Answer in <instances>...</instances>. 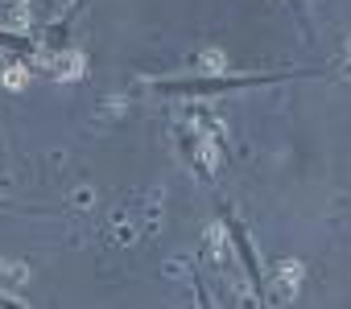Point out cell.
I'll return each instance as SVG.
<instances>
[{
  "label": "cell",
  "mask_w": 351,
  "mask_h": 309,
  "mask_svg": "<svg viewBox=\"0 0 351 309\" xmlns=\"http://www.w3.org/2000/svg\"><path fill=\"white\" fill-rule=\"evenodd\" d=\"M289 75H236V79H165L157 91L165 95H215V91H236V87H269Z\"/></svg>",
  "instance_id": "obj_1"
},
{
  "label": "cell",
  "mask_w": 351,
  "mask_h": 309,
  "mask_svg": "<svg viewBox=\"0 0 351 309\" xmlns=\"http://www.w3.org/2000/svg\"><path fill=\"white\" fill-rule=\"evenodd\" d=\"M223 223H228V231H232V239H236V247H240V260H244L248 280H252V288H256V301H265V276H261V264H256V252H252V243H248L244 227H240L232 215H223Z\"/></svg>",
  "instance_id": "obj_2"
},
{
  "label": "cell",
  "mask_w": 351,
  "mask_h": 309,
  "mask_svg": "<svg viewBox=\"0 0 351 309\" xmlns=\"http://www.w3.org/2000/svg\"><path fill=\"white\" fill-rule=\"evenodd\" d=\"M0 46H9V50H17V54H34V46H29L25 38H13V33H0Z\"/></svg>",
  "instance_id": "obj_3"
}]
</instances>
